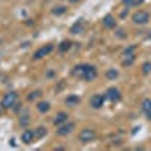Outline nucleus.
Returning a JSON list of instances; mask_svg holds the SVG:
<instances>
[{
    "label": "nucleus",
    "instance_id": "1",
    "mask_svg": "<svg viewBox=\"0 0 151 151\" xmlns=\"http://www.w3.org/2000/svg\"><path fill=\"white\" fill-rule=\"evenodd\" d=\"M73 74L76 76V77H79V79H82V80H86V82L95 80L97 76H98L97 68L92 67V65H89V64H80V65H77V67H74Z\"/></svg>",
    "mask_w": 151,
    "mask_h": 151
},
{
    "label": "nucleus",
    "instance_id": "2",
    "mask_svg": "<svg viewBox=\"0 0 151 151\" xmlns=\"http://www.w3.org/2000/svg\"><path fill=\"white\" fill-rule=\"evenodd\" d=\"M17 101H18V95L15 92H8V94H5V97L2 100V104L5 106V109H11V107L17 106Z\"/></svg>",
    "mask_w": 151,
    "mask_h": 151
},
{
    "label": "nucleus",
    "instance_id": "3",
    "mask_svg": "<svg viewBox=\"0 0 151 151\" xmlns=\"http://www.w3.org/2000/svg\"><path fill=\"white\" fill-rule=\"evenodd\" d=\"M95 136H97V133H95V130H92V129H83L80 133H79V139L82 141V142H91V141H94L95 139Z\"/></svg>",
    "mask_w": 151,
    "mask_h": 151
},
{
    "label": "nucleus",
    "instance_id": "4",
    "mask_svg": "<svg viewBox=\"0 0 151 151\" xmlns=\"http://www.w3.org/2000/svg\"><path fill=\"white\" fill-rule=\"evenodd\" d=\"M150 21V15L145 11H137L133 14V23L134 24H147Z\"/></svg>",
    "mask_w": 151,
    "mask_h": 151
},
{
    "label": "nucleus",
    "instance_id": "5",
    "mask_svg": "<svg viewBox=\"0 0 151 151\" xmlns=\"http://www.w3.org/2000/svg\"><path fill=\"white\" fill-rule=\"evenodd\" d=\"M104 100H106V95L95 94V95H92V97H91L89 104H91V107H92V109H100V107H103Z\"/></svg>",
    "mask_w": 151,
    "mask_h": 151
},
{
    "label": "nucleus",
    "instance_id": "6",
    "mask_svg": "<svg viewBox=\"0 0 151 151\" xmlns=\"http://www.w3.org/2000/svg\"><path fill=\"white\" fill-rule=\"evenodd\" d=\"M52 52H53V45H52V44H47V45H44V47H41V48H38L36 52L33 53V59L45 58L47 55H50Z\"/></svg>",
    "mask_w": 151,
    "mask_h": 151
},
{
    "label": "nucleus",
    "instance_id": "7",
    "mask_svg": "<svg viewBox=\"0 0 151 151\" xmlns=\"http://www.w3.org/2000/svg\"><path fill=\"white\" fill-rule=\"evenodd\" d=\"M74 127H76V125H74V122H64V124H62V125H59V127H58V134L59 136H67V134H70L73 130H74Z\"/></svg>",
    "mask_w": 151,
    "mask_h": 151
},
{
    "label": "nucleus",
    "instance_id": "8",
    "mask_svg": "<svg viewBox=\"0 0 151 151\" xmlns=\"http://www.w3.org/2000/svg\"><path fill=\"white\" fill-rule=\"evenodd\" d=\"M106 98L112 100V101H119V100H121L119 89H116V88H109L107 92H106Z\"/></svg>",
    "mask_w": 151,
    "mask_h": 151
},
{
    "label": "nucleus",
    "instance_id": "9",
    "mask_svg": "<svg viewBox=\"0 0 151 151\" xmlns=\"http://www.w3.org/2000/svg\"><path fill=\"white\" fill-rule=\"evenodd\" d=\"M33 139H35V132H33V130L23 132V134H21V142H23V144H32Z\"/></svg>",
    "mask_w": 151,
    "mask_h": 151
},
{
    "label": "nucleus",
    "instance_id": "10",
    "mask_svg": "<svg viewBox=\"0 0 151 151\" xmlns=\"http://www.w3.org/2000/svg\"><path fill=\"white\" fill-rule=\"evenodd\" d=\"M67 121H68V115H67V113L65 112H59L58 115L55 116V119H53V124L59 127V125H62V124L67 122Z\"/></svg>",
    "mask_w": 151,
    "mask_h": 151
},
{
    "label": "nucleus",
    "instance_id": "11",
    "mask_svg": "<svg viewBox=\"0 0 151 151\" xmlns=\"http://www.w3.org/2000/svg\"><path fill=\"white\" fill-rule=\"evenodd\" d=\"M83 29H85V21H83V20H79L76 24H73L70 30H71V33L77 35V33H82V32H83Z\"/></svg>",
    "mask_w": 151,
    "mask_h": 151
},
{
    "label": "nucleus",
    "instance_id": "12",
    "mask_svg": "<svg viewBox=\"0 0 151 151\" xmlns=\"http://www.w3.org/2000/svg\"><path fill=\"white\" fill-rule=\"evenodd\" d=\"M103 26L107 27V29H113L116 26V21H115V18H113L112 15H106L103 18Z\"/></svg>",
    "mask_w": 151,
    "mask_h": 151
},
{
    "label": "nucleus",
    "instance_id": "13",
    "mask_svg": "<svg viewBox=\"0 0 151 151\" xmlns=\"http://www.w3.org/2000/svg\"><path fill=\"white\" fill-rule=\"evenodd\" d=\"M142 110L145 112L147 118L151 121V100L150 98H147V100H144V101H142Z\"/></svg>",
    "mask_w": 151,
    "mask_h": 151
},
{
    "label": "nucleus",
    "instance_id": "14",
    "mask_svg": "<svg viewBox=\"0 0 151 151\" xmlns=\"http://www.w3.org/2000/svg\"><path fill=\"white\" fill-rule=\"evenodd\" d=\"M65 103H67V106H70V107H74V106H77V104L80 103V98H79L77 95H70V97H67Z\"/></svg>",
    "mask_w": 151,
    "mask_h": 151
},
{
    "label": "nucleus",
    "instance_id": "15",
    "mask_svg": "<svg viewBox=\"0 0 151 151\" xmlns=\"http://www.w3.org/2000/svg\"><path fill=\"white\" fill-rule=\"evenodd\" d=\"M50 109H52V106H50L48 101H40L38 103V110H40L41 113H47Z\"/></svg>",
    "mask_w": 151,
    "mask_h": 151
},
{
    "label": "nucleus",
    "instance_id": "16",
    "mask_svg": "<svg viewBox=\"0 0 151 151\" xmlns=\"http://www.w3.org/2000/svg\"><path fill=\"white\" fill-rule=\"evenodd\" d=\"M35 132V137H44L45 134H47V129L45 127H38L36 130H33Z\"/></svg>",
    "mask_w": 151,
    "mask_h": 151
},
{
    "label": "nucleus",
    "instance_id": "17",
    "mask_svg": "<svg viewBox=\"0 0 151 151\" xmlns=\"http://www.w3.org/2000/svg\"><path fill=\"white\" fill-rule=\"evenodd\" d=\"M144 0H124V3L127 6H139Z\"/></svg>",
    "mask_w": 151,
    "mask_h": 151
},
{
    "label": "nucleus",
    "instance_id": "18",
    "mask_svg": "<svg viewBox=\"0 0 151 151\" xmlns=\"http://www.w3.org/2000/svg\"><path fill=\"white\" fill-rule=\"evenodd\" d=\"M106 76H107V79H116L118 77V71L116 70H107Z\"/></svg>",
    "mask_w": 151,
    "mask_h": 151
},
{
    "label": "nucleus",
    "instance_id": "19",
    "mask_svg": "<svg viewBox=\"0 0 151 151\" xmlns=\"http://www.w3.org/2000/svg\"><path fill=\"white\" fill-rule=\"evenodd\" d=\"M133 62H134V55H127V59H125L122 64L124 65H132Z\"/></svg>",
    "mask_w": 151,
    "mask_h": 151
},
{
    "label": "nucleus",
    "instance_id": "20",
    "mask_svg": "<svg viewBox=\"0 0 151 151\" xmlns=\"http://www.w3.org/2000/svg\"><path fill=\"white\" fill-rule=\"evenodd\" d=\"M70 47H71V42H70V41H64V42L60 44L59 50H60V52H65V50H68Z\"/></svg>",
    "mask_w": 151,
    "mask_h": 151
},
{
    "label": "nucleus",
    "instance_id": "21",
    "mask_svg": "<svg viewBox=\"0 0 151 151\" xmlns=\"http://www.w3.org/2000/svg\"><path fill=\"white\" fill-rule=\"evenodd\" d=\"M151 71V62H145V64L142 65V73L144 74H148Z\"/></svg>",
    "mask_w": 151,
    "mask_h": 151
},
{
    "label": "nucleus",
    "instance_id": "22",
    "mask_svg": "<svg viewBox=\"0 0 151 151\" xmlns=\"http://www.w3.org/2000/svg\"><path fill=\"white\" fill-rule=\"evenodd\" d=\"M65 11H67V9H65L64 6H58V8L53 9V14H55V15H60V14H64Z\"/></svg>",
    "mask_w": 151,
    "mask_h": 151
},
{
    "label": "nucleus",
    "instance_id": "23",
    "mask_svg": "<svg viewBox=\"0 0 151 151\" xmlns=\"http://www.w3.org/2000/svg\"><path fill=\"white\" fill-rule=\"evenodd\" d=\"M40 95H41V92H40V91H35V92L29 94V97H27V98H29V101H33V100H36Z\"/></svg>",
    "mask_w": 151,
    "mask_h": 151
},
{
    "label": "nucleus",
    "instance_id": "24",
    "mask_svg": "<svg viewBox=\"0 0 151 151\" xmlns=\"http://www.w3.org/2000/svg\"><path fill=\"white\" fill-rule=\"evenodd\" d=\"M27 121H29V119H27V112H24V115L21 116L20 122H21V125H26V124H27Z\"/></svg>",
    "mask_w": 151,
    "mask_h": 151
},
{
    "label": "nucleus",
    "instance_id": "25",
    "mask_svg": "<svg viewBox=\"0 0 151 151\" xmlns=\"http://www.w3.org/2000/svg\"><path fill=\"white\" fill-rule=\"evenodd\" d=\"M118 36H119V38H124V36H125V35H124V30H118Z\"/></svg>",
    "mask_w": 151,
    "mask_h": 151
},
{
    "label": "nucleus",
    "instance_id": "26",
    "mask_svg": "<svg viewBox=\"0 0 151 151\" xmlns=\"http://www.w3.org/2000/svg\"><path fill=\"white\" fill-rule=\"evenodd\" d=\"M3 109H5V106H3L2 103H0V113H2V112H3Z\"/></svg>",
    "mask_w": 151,
    "mask_h": 151
}]
</instances>
